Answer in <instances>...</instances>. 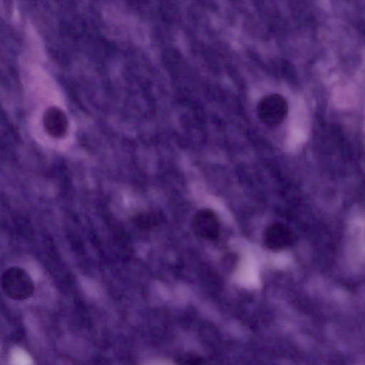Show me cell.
I'll return each mask as SVG.
<instances>
[{
  "mask_svg": "<svg viewBox=\"0 0 365 365\" xmlns=\"http://www.w3.org/2000/svg\"><path fill=\"white\" fill-rule=\"evenodd\" d=\"M264 244L269 250L279 251L290 247L294 240L291 230L280 222L269 224L264 232Z\"/></svg>",
  "mask_w": 365,
  "mask_h": 365,
  "instance_id": "4",
  "label": "cell"
},
{
  "mask_svg": "<svg viewBox=\"0 0 365 365\" xmlns=\"http://www.w3.org/2000/svg\"><path fill=\"white\" fill-rule=\"evenodd\" d=\"M179 363L181 364H200L202 363V359L194 355H185L181 356L179 359Z\"/></svg>",
  "mask_w": 365,
  "mask_h": 365,
  "instance_id": "7",
  "label": "cell"
},
{
  "mask_svg": "<svg viewBox=\"0 0 365 365\" xmlns=\"http://www.w3.org/2000/svg\"><path fill=\"white\" fill-rule=\"evenodd\" d=\"M289 110L286 99L278 93L264 96L258 103L257 111L259 119L268 125H277L287 116Z\"/></svg>",
  "mask_w": 365,
  "mask_h": 365,
  "instance_id": "2",
  "label": "cell"
},
{
  "mask_svg": "<svg viewBox=\"0 0 365 365\" xmlns=\"http://www.w3.org/2000/svg\"><path fill=\"white\" fill-rule=\"evenodd\" d=\"M191 227L197 237L212 240L220 235V222L217 215L212 210L204 208L193 215Z\"/></svg>",
  "mask_w": 365,
  "mask_h": 365,
  "instance_id": "3",
  "label": "cell"
},
{
  "mask_svg": "<svg viewBox=\"0 0 365 365\" xmlns=\"http://www.w3.org/2000/svg\"><path fill=\"white\" fill-rule=\"evenodd\" d=\"M1 287L8 297L16 301L31 297L35 289L34 281L27 272L16 266L9 267L3 272Z\"/></svg>",
  "mask_w": 365,
  "mask_h": 365,
  "instance_id": "1",
  "label": "cell"
},
{
  "mask_svg": "<svg viewBox=\"0 0 365 365\" xmlns=\"http://www.w3.org/2000/svg\"><path fill=\"white\" fill-rule=\"evenodd\" d=\"M43 125L50 135L61 138L66 133L68 120L61 109L52 106L48 108L44 113Z\"/></svg>",
  "mask_w": 365,
  "mask_h": 365,
  "instance_id": "5",
  "label": "cell"
},
{
  "mask_svg": "<svg viewBox=\"0 0 365 365\" xmlns=\"http://www.w3.org/2000/svg\"><path fill=\"white\" fill-rule=\"evenodd\" d=\"M160 220L161 215L157 212H142L133 217V222L138 228L147 230L156 227Z\"/></svg>",
  "mask_w": 365,
  "mask_h": 365,
  "instance_id": "6",
  "label": "cell"
}]
</instances>
